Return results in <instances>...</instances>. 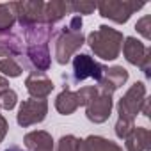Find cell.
I'll use <instances>...</instances> for the list:
<instances>
[{
	"instance_id": "21",
	"label": "cell",
	"mask_w": 151,
	"mask_h": 151,
	"mask_svg": "<svg viewBox=\"0 0 151 151\" xmlns=\"http://www.w3.org/2000/svg\"><path fill=\"white\" fill-rule=\"evenodd\" d=\"M96 9V2H87V0H75L69 2V13L82 16V14H91Z\"/></svg>"
},
{
	"instance_id": "3",
	"label": "cell",
	"mask_w": 151,
	"mask_h": 151,
	"mask_svg": "<svg viewBox=\"0 0 151 151\" xmlns=\"http://www.w3.org/2000/svg\"><path fill=\"white\" fill-rule=\"evenodd\" d=\"M123 34L109 25H100L87 36V45L101 60H114L119 57L123 48Z\"/></svg>"
},
{
	"instance_id": "22",
	"label": "cell",
	"mask_w": 151,
	"mask_h": 151,
	"mask_svg": "<svg viewBox=\"0 0 151 151\" xmlns=\"http://www.w3.org/2000/svg\"><path fill=\"white\" fill-rule=\"evenodd\" d=\"M82 139L75 135H62L57 142V151H78Z\"/></svg>"
},
{
	"instance_id": "10",
	"label": "cell",
	"mask_w": 151,
	"mask_h": 151,
	"mask_svg": "<svg viewBox=\"0 0 151 151\" xmlns=\"http://www.w3.org/2000/svg\"><path fill=\"white\" fill-rule=\"evenodd\" d=\"M112 107H114L112 94L98 93V96L86 107V116H87V119H89L91 123L101 124V123H105V121L110 117Z\"/></svg>"
},
{
	"instance_id": "9",
	"label": "cell",
	"mask_w": 151,
	"mask_h": 151,
	"mask_svg": "<svg viewBox=\"0 0 151 151\" xmlns=\"http://www.w3.org/2000/svg\"><path fill=\"white\" fill-rule=\"evenodd\" d=\"M103 71H105V66L94 60L87 53H77L73 57V75L77 82H82L86 78H94L98 82L101 78Z\"/></svg>"
},
{
	"instance_id": "27",
	"label": "cell",
	"mask_w": 151,
	"mask_h": 151,
	"mask_svg": "<svg viewBox=\"0 0 151 151\" xmlns=\"http://www.w3.org/2000/svg\"><path fill=\"white\" fill-rule=\"evenodd\" d=\"M7 87H9V80L0 75V91H2V89H7Z\"/></svg>"
},
{
	"instance_id": "6",
	"label": "cell",
	"mask_w": 151,
	"mask_h": 151,
	"mask_svg": "<svg viewBox=\"0 0 151 151\" xmlns=\"http://www.w3.org/2000/svg\"><path fill=\"white\" fill-rule=\"evenodd\" d=\"M142 7L144 2H135V0H101L96 4L100 14L116 23H126L132 18V14Z\"/></svg>"
},
{
	"instance_id": "7",
	"label": "cell",
	"mask_w": 151,
	"mask_h": 151,
	"mask_svg": "<svg viewBox=\"0 0 151 151\" xmlns=\"http://www.w3.org/2000/svg\"><path fill=\"white\" fill-rule=\"evenodd\" d=\"M9 7L22 29L43 23V0H25V2H9Z\"/></svg>"
},
{
	"instance_id": "17",
	"label": "cell",
	"mask_w": 151,
	"mask_h": 151,
	"mask_svg": "<svg viewBox=\"0 0 151 151\" xmlns=\"http://www.w3.org/2000/svg\"><path fill=\"white\" fill-rule=\"evenodd\" d=\"M78 107H80V101L77 98V93H73L68 86H64V89L55 98V109H57V112L62 114V116H71Z\"/></svg>"
},
{
	"instance_id": "13",
	"label": "cell",
	"mask_w": 151,
	"mask_h": 151,
	"mask_svg": "<svg viewBox=\"0 0 151 151\" xmlns=\"http://www.w3.org/2000/svg\"><path fill=\"white\" fill-rule=\"evenodd\" d=\"M123 53H124V59L130 62V64H133V66H140L142 64V60L146 59V55L151 52V48L149 46H146L142 41H139L137 37H133V36H128V37H124V43H123Z\"/></svg>"
},
{
	"instance_id": "18",
	"label": "cell",
	"mask_w": 151,
	"mask_h": 151,
	"mask_svg": "<svg viewBox=\"0 0 151 151\" xmlns=\"http://www.w3.org/2000/svg\"><path fill=\"white\" fill-rule=\"evenodd\" d=\"M78 151H123V147L110 139H105L100 135H89L80 142Z\"/></svg>"
},
{
	"instance_id": "20",
	"label": "cell",
	"mask_w": 151,
	"mask_h": 151,
	"mask_svg": "<svg viewBox=\"0 0 151 151\" xmlns=\"http://www.w3.org/2000/svg\"><path fill=\"white\" fill-rule=\"evenodd\" d=\"M18 103V94L14 89L7 87V89H2L0 91V109L4 110H13Z\"/></svg>"
},
{
	"instance_id": "23",
	"label": "cell",
	"mask_w": 151,
	"mask_h": 151,
	"mask_svg": "<svg viewBox=\"0 0 151 151\" xmlns=\"http://www.w3.org/2000/svg\"><path fill=\"white\" fill-rule=\"evenodd\" d=\"M98 87L96 86H86V87H82V89H78L77 91V98H78V101H80V107H87L96 96H98Z\"/></svg>"
},
{
	"instance_id": "2",
	"label": "cell",
	"mask_w": 151,
	"mask_h": 151,
	"mask_svg": "<svg viewBox=\"0 0 151 151\" xmlns=\"http://www.w3.org/2000/svg\"><path fill=\"white\" fill-rule=\"evenodd\" d=\"M84 43L86 37L82 34V16L73 14L69 23L55 34V60L62 66L68 64Z\"/></svg>"
},
{
	"instance_id": "1",
	"label": "cell",
	"mask_w": 151,
	"mask_h": 151,
	"mask_svg": "<svg viewBox=\"0 0 151 151\" xmlns=\"http://www.w3.org/2000/svg\"><path fill=\"white\" fill-rule=\"evenodd\" d=\"M52 34H53V27L46 23L23 29V39H25L23 53L29 59V64L36 73H45L50 69L52 57H50L48 43L52 39Z\"/></svg>"
},
{
	"instance_id": "15",
	"label": "cell",
	"mask_w": 151,
	"mask_h": 151,
	"mask_svg": "<svg viewBox=\"0 0 151 151\" xmlns=\"http://www.w3.org/2000/svg\"><path fill=\"white\" fill-rule=\"evenodd\" d=\"M23 142L29 151H53V139L45 130L29 132L23 137Z\"/></svg>"
},
{
	"instance_id": "19",
	"label": "cell",
	"mask_w": 151,
	"mask_h": 151,
	"mask_svg": "<svg viewBox=\"0 0 151 151\" xmlns=\"http://www.w3.org/2000/svg\"><path fill=\"white\" fill-rule=\"evenodd\" d=\"M16 18L9 7V4H0V36L11 34V29L14 27Z\"/></svg>"
},
{
	"instance_id": "8",
	"label": "cell",
	"mask_w": 151,
	"mask_h": 151,
	"mask_svg": "<svg viewBox=\"0 0 151 151\" xmlns=\"http://www.w3.org/2000/svg\"><path fill=\"white\" fill-rule=\"evenodd\" d=\"M48 114V101L46 100H23L20 103L18 114H16V121L20 126L29 128L32 124H37L41 121H45Z\"/></svg>"
},
{
	"instance_id": "16",
	"label": "cell",
	"mask_w": 151,
	"mask_h": 151,
	"mask_svg": "<svg viewBox=\"0 0 151 151\" xmlns=\"http://www.w3.org/2000/svg\"><path fill=\"white\" fill-rule=\"evenodd\" d=\"M68 13H69V2H64V0H52V2H46L45 9H43V23L53 27Z\"/></svg>"
},
{
	"instance_id": "24",
	"label": "cell",
	"mask_w": 151,
	"mask_h": 151,
	"mask_svg": "<svg viewBox=\"0 0 151 151\" xmlns=\"http://www.w3.org/2000/svg\"><path fill=\"white\" fill-rule=\"evenodd\" d=\"M135 30L144 37V39H151V16L149 14H146V16H142L137 23H135Z\"/></svg>"
},
{
	"instance_id": "25",
	"label": "cell",
	"mask_w": 151,
	"mask_h": 151,
	"mask_svg": "<svg viewBox=\"0 0 151 151\" xmlns=\"http://www.w3.org/2000/svg\"><path fill=\"white\" fill-rule=\"evenodd\" d=\"M7 130H9V124H7V121H6V117L0 114V142H2L4 139H6V135H7Z\"/></svg>"
},
{
	"instance_id": "14",
	"label": "cell",
	"mask_w": 151,
	"mask_h": 151,
	"mask_svg": "<svg viewBox=\"0 0 151 151\" xmlns=\"http://www.w3.org/2000/svg\"><path fill=\"white\" fill-rule=\"evenodd\" d=\"M126 151H149L151 149V132L144 126H135L124 139Z\"/></svg>"
},
{
	"instance_id": "5",
	"label": "cell",
	"mask_w": 151,
	"mask_h": 151,
	"mask_svg": "<svg viewBox=\"0 0 151 151\" xmlns=\"http://www.w3.org/2000/svg\"><path fill=\"white\" fill-rule=\"evenodd\" d=\"M146 100V84L144 82H135L124 94L123 98L117 101V123H124V124H132L135 126V117L137 114H140V107L142 101Z\"/></svg>"
},
{
	"instance_id": "26",
	"label": "cell",
	"mask_w": 151,
	"mask_h": 151,
	"mask_svg": "<svg viewBox=\"0 0 151 151\" xmlns=\"http://www.w3.org/2000/svg\"><path fill=\"white\" fill-rule=\"evenodd\" d=\"M140 114L144 117H149V98L146 96V100L142 101V107H140Z\"/></svg>"
},
{
	"instance_id": "28",
	"label": "cell",
	"mask_w": 151,
	"mask_h": 151,
	"mask_svg": "<svg viewBox=\"0 0 151 151\" xmlns=\"http://www.w3.org/2000/svg\"><path fill=\"white\" fill-rule=\"evenodd\" d=\"M4 151H23L22 147H18V146H9L7 149H4Z\"/></svg>"
},
{
	"instance_id": "12",
	"label": "cell",
	"mask_w": 151,
	"mask_h": 151,
	"mask_svg": "<svg viewBox=\"0 0 151 151\" xmlns=\"http://www.w3.org/2000/svg\"><path fill=\"white\" fill-rule=\"evenodd\" d=\"M25 87L34 100H45L52 91H53V82L46 77L45 73H36L32 71L29 77L25 78Z\"/></svg>"
},
{
	"instance_id": "4",
	"label": "cell",
	"mask_w": 151,
	"mask_h": 151,
	"mask_svg": "<svg viewBox=\"0 0 151 151\" xmlns=\"http://www.w3.org/2000/svg\"><path fill=\"white\" fill-rule=\"evenodd\" d=\"M23 41L20 36L7 34L0 36V71L6 75V78H16L23 73Z\"/></svg>"
},
{
	"instance_id": "11",
	"label": "cell",
	"mask_w": 151,
	"mask_h": 151,
	"mask_svg": "<svg viewBox=\"0 0 151 151\" xmlns=\"http://www.w3.org/2000/svg\"><path fill=\"white\" fill-rule=\"evenodd\" d=\"M128 80V71L123 66H112V68H105L101 78L98 80V91L105 93V94H112L116 93L119 87H123Z\"/></svg>"
}]
</instances>
